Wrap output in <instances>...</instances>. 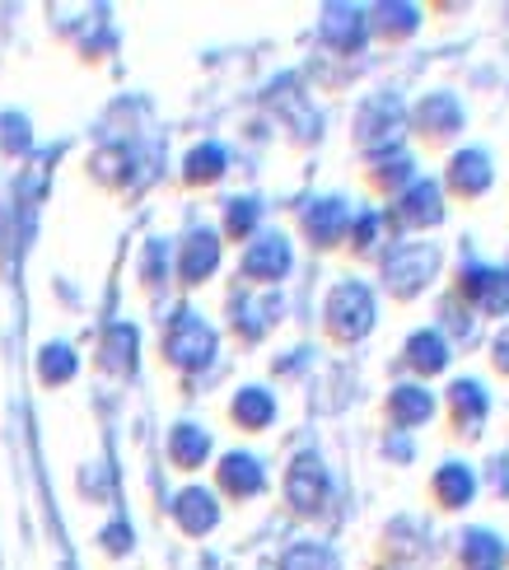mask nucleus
Returning a JSON list of instances; mask_svg holds the SVG:
<instances>
[{"mask_svg":"<svg viewBox=\"0 0 509 570\" xmlns=\"http://www.w3.org/2000/svg\"><path fill=\"white\" fill-rule=\"evenodd\" d=\"M434 267H440V253L434 244H398L383 257V281L398 299H417L425 285L434 281Z\"/></svg>","mask_w":509,"mask_h":570,"instance_id":"1","label":"nucleus"},{"mask_svg":"<svg viewBox=\"0 0 509 570\" xmlns=\"http://www.w3.org/2000/svg\"><path fill=\"white\" fill-rule=\"evenodd\" d=\"M370 327H374V295H370V285L342 281L327 295V332L336 342H360Z\"/></svg>","mask_w":509,"mask_h":570,"instance_id":"2","label":"nucleus"},{"mask_svg":"<svg viewBox=\"0 0 509 570\" xmlns=\"http://www.w3.org/2000/svg\"><path fill=\"white\" fill-rule=\"evenodd\" d=\"M383 220L398 225V229H434V225L444 220V193H440V183L417 178L411 187H402V197H393V210H388Z\"/></svg>","mask_w":509,"mask_h":570,"instance_id":"3","label":"nucleus"},{"mask_svg":"<svg viewBox=\"0 0 509 570\" xmlns=\"http://www.w3.org/2000/svg\"><path fill=\"white\" fill-rule=\"evenodd\" d=\"M164 355L174 361L178 370H197L215 355V332L197 318V314H178L164 332Z\"/></svg>","mask_w":509,"mask_h":570,"instance_id":"4","label":"nucleus"},{"mask_svg":"<svg viewBox=\"0 0 509 570\" xmlns=\"http://www.w3.org/2000/svg\"><path fill=\"white\" fill-rule=\"evenodd\" d=\"M355 131H360V146L370 155H393V140L402 136V108H398L393 94H379V99H370L360 108Z\"/></svg>","mask_w":509,"mask_h":570,"instance_id":"5","label":"nucleus"},{"mask_svg":"<svg viewBox=\"0 0 509 570\" xmlns=\"http://www.w3.org/2000/svg\"><path fill=\"white\" fill-rule=\"evenodd\" d=\"M491 412V397L477 379H453L449 384V425H453V440H477L481 425H487Z\"/></svg>","mask_w":509,"mask_h":570,"instance_id":"6","label":"nucleus"},{"mask_svg":"<svg viewBox=\"0 0 509 570\" xmlns=\"http://www.w3.org/2000/svg\"><path fill=\"white\" fill-rule=\"evenodd\" d=\"M463 131V104L453 99V94H425L417 104V136L425 146H449V140Z\"/></svg>","mask_w":509,"mask_h":570,"instance_id":"7","label":"nucleus"},{"mask_svg":"<svg viewBox=\"0 0 509 570\" xmlns=\"http://www.w3.org/2000/svg\"><path fill=\"white\" fill-rule=\"evenodd\" d=\"M285 495H290V505H295L300 514L323 510V501H327V472H323V463L313 454L295 459V468H290V478H285Z\"/></svg>","mask_w":509,"mask_h":570,"instance_id":"8","label":"nucleus"},{"mask_svg":"<svg viewBox=\"0 0 509 570\" xmlns=\"http://www.w3.org/2000/svg\"><path fill=\"white\" fill-rule=\"evenodd\" d=\"M491 155L487 150H458L449 159V193L463 197V202H477L481 193L491 187Z\"/></svg>","mask_w":509,"mask_h":570,"instance_id":"9","label":"nucleus"},{"mask_svg":"<svg viewBox=\"0 0 509 570\" xmlns=\"http://www.w3.org/2000/svg\"><path fill=\"white\" fill-rule=\"evenodd\" d=\"M477 495V472L468 463H440L430 478V501L440 510H468Z\"/></svg>","mask_w":509,"mask_h":570,"instance_id":"10","label":"nucleus"},{"mask_svg":"<svg viewBox=\"0 0 509 570\" xmlns=\"http://www.w3.org/2000/svg\"><path fill=\"white\" fill-rule=\"evenodd\" d=\"M402 361L411 374H444L449 370V342H444V332L440 327H421V332H411L407 346H402Z\"/></svg>","mask_w":509,"mask_h":570,"instance_id":"11","label":"nucleus"},{"mask_svg":"<svg viewBox=\"0 0 509 570\" xmlns=\"http://www.w3.org/2000/svg\"><path fill=\"white\" fill-rule=\"evenodd\" d=\"M290 272V244L281 234H262L257 244H248L244 253V276L248 281H281Z\"/></svg>","mask_w":509,"mask_h":570,"instance_id":"12","label":"nucleus"},{"mask_svg":"<svg viewBox=\"0 0 509 570\" xmlns=\"http://www.w3.org/2000/svg\"><path fill=\"white\" fill-rule=\"evenodd\" d=\"M434 416V393L421 389V384H398L388 393V421L398 425V431H417L421 421Z\"/></svg>","mask_w":509,"mask_h":570,"instance_id":"13","label":"nucleus"},{"mask_svg":"<svg viewBox=\"0 0 509 570\" xmlns=\"http://www.w3.org/2000/svg\"><path fill=\"white\" fill-rule=\"evenodd\" d=\"M346 202H336V197H323V202H313L304 210V234L313 239V248H332L336 239H342V229H346Z\"/></svg>","mask_w":509,"mask_h":570,"instance_id":"14","label":"nucleus"},{"mask_svg":"<svg viewBox=\"0 0 509 570\" xmlns=\"http://www.w3.org/2000/svg\"><path fill=\"white\" fill-rule=\"evenodd\" d=\"M174 519L183 524V533L202 538V533H211L215 524H221V505H215V495H211V491L192 487V491H183L178 501H174Z\"/></svg>","mask_w":509,"mask_h":570,"instance_id":"15","label":"nucleus"},{"mask_svg":"<svg viewBox=\"0 0 509 570\" xmlns=\"http://www.w3.org/2000/svg\"><path fill=\"white\" fill-rule=\"evenodd\" d=\"M215 478H221V487L234 495V501H248V495H257L266 487L262 463L248 459V454H225L221 468H215Z\"/></svg>","mask_w":509,"mask_h":570,"instance_id":"16","label":"nucleus"},{"mask_svg":"<svg viewBox=\"0 0 509 570\" xmlns=\"http://www.w3.org/2000/svg\"><path fill=\"white\" fill-rule=\"evenodd\" d=\"M215 263H221V244H215V234L197 229V234H192V239H187V248H183V263H178L183 281H187V285L206 281V276L215 272Z\"/></svg>","mask_w":509,"mask_h":570,"instance_id":"17","label":"nucleus"},{"mask_svg":"<svg viewBox=\"0 0 509 570\" xmlns=\"http://www.w3.org/2000/svg\"><path fill=\"white\" fill-rule=\"evenodd\" d=\"M211 454V435L202 431V425H174V435H168V459H174L178 468H202Z\"/></svg>","mask_w":509,"mask_h":570,"instance_id":"18","label":"nucleus"},{"mask_svg":"<svg viewBox=\"0 0 509 570\" xmlns=\"http://www.w3.org/2000/svg\"><path fill=\"white\" fill-rule=\"evenodd\" d=\"M229 416L244 425V431H262V425L276 416V402H272V393H266V389H244V393L234 397Z\"/></svg>","mask_w":509,"mask_h":570,"instance_id":"19","label":"nucleus"},{"mask_svg":"<svg viewBox=\"0 0 509 570\" xmlns=\"http://www.w3.org/2000/svg\"><path fill=\"white\" fill-rule=\"evenodd\" d=\"M500 557H505V548H500V538H496L491 529L463 533V566H468V570H496Z\"/></svg>","mask_w":509,"mask_h":570,"instance_id":"20","label":"nucleus"},{"mask_svg":"<svg viewBox=\"0 0 509 570\" xmlns=\"http://www.w3.org/2000/svg\"><path fill=\"white\" fill-rule=\"evenodd\" d=\"M370 183L388 197V193H402V187L417 183V174H411V159L407 155H379V164L370 169Z\"/></svg>","mask_w":509,"mask_h":570,"instance_id":"21","label":"nucleus"},{"mask_svg":"<svg viewBox=\"0 0 509 570\" xmlns=\"http://www.w3.org/2000/svg\"><path fill=\"white\" fill-rule=\"evenodd\" d=\"M225 174V150L221 146H197L187 155V183H215Z\"/></svg>","mask_w":509,"mask_h":570,"instance_id":"22","label":"nucleus"},{"mask_svg":"<svg viewBox=\"0 0 509 570\" xmlns=\"http://www.w3.org/2000/svg\"><path fill=\"white\" fill-rule=\"evenodd\" d=\"M38 374H42V384H66V379L76 374V355H70L66 346H47Z\"/></svg>","mask_w":509,"mask_h":570,"instance_id":"23","label":"nucleus"},{"mask_svg":"<svg viewBox=\"0 0 509 570\" xmlns=\"http://www.w3.org/2000/svg\"><path fill=\"white\" fill-rule=\"evenodd\" d=\"M253 225H257V202H229V216H225L229 239H244Z\"/></svg>","mask_w":509,"mask_h":570,"instance_id":"24","label":"nucleus"},{"mask_svg":"<svg viewBox=\"0 0 509 570\" xmlns=\"http://www.w3.org/2000/svg\"><path fill=\"white\" fill-rule=\"evenodd\" d=\"M379 229H383L379 216H360V220L351 225V248H355V253H370L374 239H379Z\"/></svg>","mask_w":509,"mask_h":570,"instance_id":"25","label":"nucleus"},{"mask_svg":"<svg viewBox=\"0 0 509 570\" xmlns=\"http://www.w3.org/2000/svg\"><path fill=\"white\" fill-rule=\"evenodd\" d=\"M491 365H496V370L509 379V323L496 332V342H491Z\"/></svg>","mask_w":509,"mask_h":570,"instance_id":"26","label":"nucleus"}]
</instances>
